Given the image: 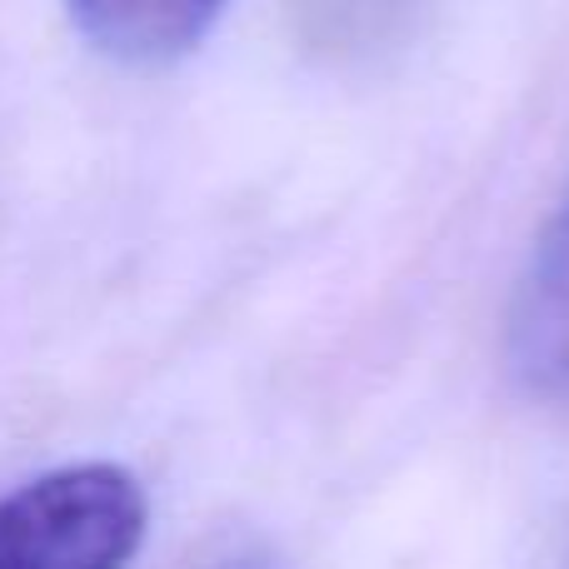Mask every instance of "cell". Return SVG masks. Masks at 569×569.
I'll use <instances>...</instances> for the list:
<instances>
[{
    "instance_id": "cell-1",
    "label": "cell",
    "mask_w": 569,
    "mask_h": 569,
    "mask_svg": "<svg viewBox=\"0 0 569 569\" xmlns=\"http://www.w3.org/2000/svg\"><path fill=\"white\" fill-rule=\"evenodd\" d=\"M146 525L150 505L130 470L60 465L0 495V569H126Z\"/></svg>"
},
{
    "instance_id": "cell-2",
    "label": "cell",
    "mask_w": 569,
    "mask_h": 569,
    "mask_svg": "<svg viewBox=\"0 0 569 569\" xmlns=\"http://www.w3.org/2000/svg\"><path fill=\"white\" fill-rule=\"evenodd\" d=\"M505 355L525 395L569 400V186L515 284Z\"/></svg>"
},
{
    "instance_id": "cell-3",
    "label": "cell",
    "mask_w": 569,
    "mask_h": 569,
    "mask_svg": "<svg viewBox=\"0 0 569 569\" xmlns=\"http://www.w3.org/2000/svg\"><path fill=\"white\" fill-rule=\"evenodd\" d=\"M90 50L136 70L176 66L216 30L226 0H66Z\"/></svg>"
}]
</instances>
